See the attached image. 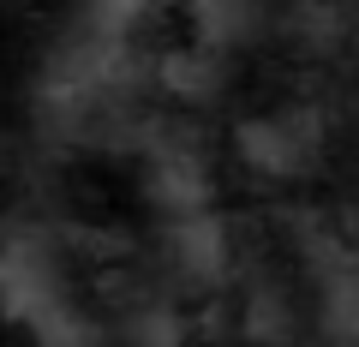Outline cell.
I'll list each match as a JSON object with an SVG mask.
<instances>
[{"mask_svg":"<svg viewBox=\"0 0 359 347\" xmlns=\"http://www.w3.org/2000/svg\"><path fill=\"white\" fill-rule=\"evenodd\" d=\"M192 6V36L210 54H233L264 30V0H186Z\"/></svg>","mask_w":359,"mask_h":347,"instance_id":"obj_5","label":"cell"},{"mask_svg":"<svg viewBox=\"0 0 359 347\" xmlns=\"http://www.w3.org/2000/svg\"><path fill=\"white\" fill-rule=\"evenodd\" d=\"M168 240H174V264H180L186 282L210 287V282L228 275V228H222L210 210H204V216H180Z\"/></svg>","mask_w":359,"mask_h":347,"instance_id":"obj_4","label":"cell"},{"mask_svg":"<svg viewBox=\"0 0 359 347\" xmlns=\"http://www.w3.org/2000/svg\"><path fill=\"white\" fill-rule=\"evenodd\" d=\"M0 306L25 318L48 347H60L72 335V299H66L60 264L36 233H13L0 245Z\"/></svg>","mask_w":359,"mask_h":347,"instance_id":"obj_1","label":"cell"},{"mask_svg":"<svg viewBox=\"0 0 359 347\" xmlns=\"http://www.w3.org/2000/svg\"><path fill=\"white\" fill-rule=\"evenodd\" d=\"M240 156L269 180H299L323 156V114L318 108H269L240 126Z\"/></svg>","mask_w":359,"mask_h":347,"instance_id":"obj_2","label":"cell"},{"mask_svg":"<svg viewBox=\"0 0 359 347\" xmlns=\"http://www.w3.org/2000/svg\"><path fill=\"white\" fill-rule=\"evenodd\" d=\"M78 6V30L84 36H102V42H126L132 30L144 25L156 0H72Z\"/></svg>","mask_w":359,"mask_h":347,"instance_id":"obj_6","label":"cell"},{"mask_svg":"<svg viewBox=\"0 0 359 347\" xmlns=\"http://www.w3.org/2000/svg\"><path fill=\"white\" fill-rule=\"evenodd\" d=\"M144 192H150V204L162 210L168 222L204 216L210 192H216L204 144L186 138V132H162V138H150V144H144Z\"/></svg>","mask_w":359,"mask_h":347,"instance_id":"obj_3","label":"cell"}]
</instances>
